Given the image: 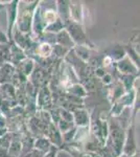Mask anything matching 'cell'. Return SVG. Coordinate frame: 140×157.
I'll return each instance as SVG.
<instances>
[]
</instances>
